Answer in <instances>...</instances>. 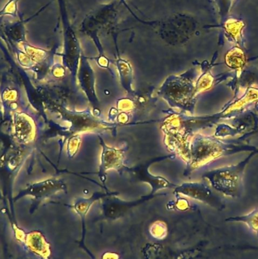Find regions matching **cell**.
Instances as JSON below:
<instances>
[{
    "mask_svg": "<svg viewBox=\"0 0 258 259\" xmlns=\"http://www.w3.org/2000/svg\"><path fill=\"white\" fill-rule=\"evenodd\" d=\"M157 94L172 107L186 110L194 106L192 102L196 95L192 79L187 74L168 77Z\"/></svg>",
    "mask_w": 258,
    "mask_h": 259,
    "instance_id": "obj_1",
    "label": "cell"
},
{
    "mask_svg": "<svg viewBox=\"0 0 258 259\" xmlns=\"http://www.w3.org/2000/svg\"><path fill=\"white\" fill-rule=\"evenodd\" d=\"M62 113L71 123V131L73 134L82 133H100L109 131H115L117 124L108 123L95 116L89 111L85 112H70L66 109H62Z\"/></svg>",
    "mask_w": 258,
    "mask_h": 259,
    "instance_id": "obj_2",
    "label": "cell"
},
{
    "mask_svg": "<svg viewBox=\"0 0 258 259\" xmlns=\"http://www.w3.org/2000/svg\"><path fill=\"white\" fill-rule=\"evenodd\" d=\"M175 155L171 154L169 155L163 157H157V158H153L150 161H146L143 164H139L132 167H125L123 172L129 174L130 176L135 180V181H140V182L146 183L149 184L151 187V193L152 194H157V192L160 190H164V189H175L176 185L169 182L167 179L160 176H155L151 175L149 172V167L151 164L157 161H163V160L167 159V158H174Z\"/></svg>",
    "mask_w": 258,
    "mask_h": 259,
    "instance_id": "obj_3",
    "label": "cell"
},
{
    "mask_svg": "<svg viewBox=\"0 0 258 259\" xmlns=\"http://www.w3.org/2000/svg\"><path fill=\"white\" fill-rule=\"evenodd\" d=\"M99 137L102 146L101 158L99 167L98 175L103 184L106 183V172L110 169H115L119 172H123L126 165L124 164L125 152L126 149H116L106 144L104 140Z\"/></svg>",
    "mask_w": 258,
    "mask_h": 259,
    "instance_id": "obj_4",
    "label": "cell"
},
{
    "mask_svg": "<svg viewBox=\"0 0 258 259\" xmlns=\"http://www.w3.org/2000/svg\"><path fill=\"white\" fill-rule=\"evenodd\" d=\"M163 195L165 194L150 193L148 196H143L141 199L132 201V202H126V201L121 200L117 198V196H106V197L103 198V204H102L103 214L106 219L117 220V219L126 215L134 207L140 205L156 196H163Z\"/></svg>",
    "mask_w": 258,
    "mask_h": 259,
    "instance_id": "obj_5",
    "label": "cell"
},
{
    "mask_svg": "<svg viewBox=\"0 0 258 259\" xmlns=\"http://www.w3.org/2000/svg\"><path fill=\"white\" fill-rule=\"evenodd\" d=\"M88 62H83L79 71V80L81 88L86 95L88 101L93 107V114L95 116L100 117V102L96 94L95 78H94V71L88 65Z\"/></svg>",
    "mask_w": 258,
    "mask_h": 259,
    "instance_id": "obj_6",
    "label": "cell"
},
{
    "mask_svg": "<svg viewBox=\"0 0 258 259\" xmlns=\"http://www.w3.org/2000/svg\"><path fill=\"white\" fill-rule=\"evenodd\" d=\"M174 193L184 195L188 197L203 201L207 203H210L211 201L212 194L210 190L199 184H182L181 185L176 186Z\"/></svg>",
    "mask_w": 258,
    "mask_h": 259,
    "instance_id": "obj_7",
    "label": "cell"
},
{
    "mask_svg": "<svg viewBox=\"0 0 258 259\" xmlns=\"http://www.w3.org/2000/svg\"><path fill=\"white\" fill-rule=\"evenodd\" d=\"M119 193H94L93 196H91L89 199H78L77 202L75 203L74 208L76 212L80 215L81 219L82 220V224H83V240L85 239V217H86L87 213L89 211L91 208V205L100 199L109 196H117Z\"/></svg>",
    "mask_w": 258,
    "mask_h": 259,
    "instance_id": "obj_8",
    "label": "cell"
},
{
    "mask_svg": "<svg viewBox=\"0 0 258 259\" xmlns=\"http://www.w3.org/2000/svg\"><path fill=\"white\" fill-rule=\"evenodd\" d=\"M36 15L30 17L25 20H20L17 22L12 23L10 24L6 25L4 28V33L9 37L12 38L15 40L21 39L22 40L24 38V33H25V24L30 21L33 17Z\"/></svg>",
    "mask_w": 258,
    "mask_h": 259,
    "instance_id": "obj_9",
    "label": "cell"
},
{
    "mask_svg": "<svg viewBox=\"0 0 258 259\" xmlns=\"http://www.w3.org/2000/svg\"><path fill=\"white\" fill-rule=\"evenodd\" d=\"M119 70L120 73V80L123 88L129 94H134V91L132 88V70L127 64H122Z\"/></svg>",
    "mask_w": 258,
    "mask_h": 259,
    "instance_id": "obj_10",
    "label": "cell"
},
{
    "mask_svg": "<svg viewBox=\"0 0 258 259\" xmlns=\"http://www.w3.org/2000/svg\"><path fill=\"white\" fill-rule=\"evenodd\" d=\"M20 0H8L6 6L0 10V17L5 15H10L13 18H16L18 12V3Z\"/></svg>",
    "mask_w": 258,
    "mask_h": 259,
    "instance_id": "obj_11",
    "label": "cell"
},
{
    "mask_svg": "<svg viewBox=\"0 0 258 259\" xmlns=\"http://www.w3.org/2000/svg\"><path fill=\"white\" fill-rule=\"evenodd\" d=\"M236 0H218V5L219 6V13L223 21L227 17L231 11Z\"/></svg>",
    "mask_w": 258,
    "mask_h": 259,
    "instance_id": "obj_12",
    "label": "cell"
},
{
    "mask_svg": "<svg viewBox=\"0 0 258 259\" xmlns=\"http://www.w3.org/2000/svg\"><path fill=\"white\" fill-rule=\"evenodd\" d=\"M81 144L80 135H75L70 140L69 145L68 146V154L70 156L72 157L77 153Z\"/></svg>",
    "mask_w": 258,
    "mask_h": 259,
    "instance_id": "obj_13",
    "label": "cell"
},
{
    "mask_svg": "<svg viewBox=\"0 0 258 259\" xmlns=\"http://www.w3.org/2000/svg\"><path fill=\"white\" fill-rule=\"evenodd\" d=\"M119 109L123 112V113H126L129 111H131L134 108V102L131 101L129 99H122L119 101Z\"/></svg>",
    "mask_w": 258,
    "mask_h": 259,
    "instance_id": "obj_14",
    "label": "cell"
}]
</instances>
